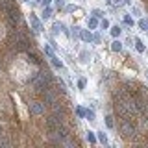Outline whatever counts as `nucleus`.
I'll list each match as a JSON object with an SVG mask.
<instances>
[{"instance_id":"16","label":"nucleus","mask_w":148,"mask_h":148,"mask_svg":"<svg viewBox=\"0 0 148 148\" xmlns=\"http://www.w3.org/2000/svg\"><path fill=\"white\" fill-rule=\"evenodd\" d=\"M50 17H52V9H50V8H46L45 11H43V18H50Z\"/></svg>"},{"instance_id":"1","label":"nucleus","mask_w":148,"mask_h":148,"mask_svg":"<svg viewBox=\"0 0 148 148\" xmlns=\"http://www.w3.org/2000/svg\"><path fill=\"white\" fill-rule=\"evenodd\" d=\"M119 132L122 133L126 139H133L135 137V133H137V130H135V126H133V120H126V119H122L119 122Z\"/></svg>"},{"instance_id":"21","label":"nucleus","mask_w":148,"mask_h":148,"mask_svg":"<svg viewBox=\"0 0 148 148\" xmlns=\"http://www.w3.org/2000/svg\"><path fill=\"white\" fill-rule=\"evenodd\" d=\"M56 6H58V8H65V0H56Z\"/></svg>"},{"instance_id":"19","label":"nucleus","mask_w":148,"mask_h":148,"mask_svg":"<svg viewBox=\"0 0 148 148\" xmlns=\"http://www.w3.org/2000/svg\"><path fill=\"white\" fill-rule=\"evenodd\" d=\"M100 26H102V30H108V28H109V21H106V18H104V21L100 22Z\"/></svg>"},{"instance_id":"6","label":"nucleus","mask_w":148,"mask_h":148,"mask_svg":"<svg viewBox=\"0 0 148 148\" xmlns=\"http://www.w3.org/2000/svg\"><path fill=\"white\" fill-rule=\"evenodd\" d=\"M56 87H58V91L61 92V95H65V92H67V87H65V83H63L61 80H56Z\"/></svg>"},{"instance_id":"22","label":"nucleus","mask_w":148,"mask_h":148,"mask_svg":"<svg viewBox=\"0 0 148 148\" xmlns=\"http://www.w3.org/2000/svg\"><path fill=\"white\" fill-rule=\"evenodd\" d=\"M78 87H80V89H83V87H85V80H83V78L78 82Z\"/></svg>"},{"instance_id":"8","label":"nucleus","mask_w":148,"mask_h":148,"mask_svg":"<svg viewBox=\"0 0 148 148\" xmlns=\"http://www.w3.org/2000/svg\"><path fill=\"white\" fill-rule=\"evenodd\" d=\"M96 133H98V141L102 143V145H108V135H106V132L100 130V132H96Z\"/></svg>"},{"instance_id":"4","label":"nucleus","mask_w":148,"mask_h":148,"mask_svg":"<svg viewBox=\"0 0 148 148\" xmlns=\"http://www.w3.org/2000/svg\"><path fill=\"white\" fill-rule=\"evenodd\" d=\"M80 37L85 41V43H91V41L95 39V37H92V34H91V32H87V30H80Z\"/></svg>"},{"instance_id":"15","label":"nucleus","mask_w":148,"mask_h":148,"mask_svg":"<svg viewBox=\"0 0 148 148\" xmlns=\"http://www.w3.org/2000/svg\"><path fill=\"white\" fill-rule=\"evenodd\" d=\"M139 26L143 28V32H148V18H143V21L139 22Z\"/></svg>"},{"instance_id":"3","label":"nucleus","mask_w":148,"mask_h":148,"mask_svg":"<svg viewBox=\"0 0 148 148\" xmlns=\"http://www.w3.org/2000/svg\"><path fill=\"white\" fill-rule=\"evenodd\" d=\"M30 21H32V26H34V30H35V32H41V30H43V26H41L39 18H37V17H34V13L30 15Z\"/></svg>"},{"instance_id":"2","label":"nucleus","mask_w":148,"mask_h":148,"mask_svg":"<svg viewBox=\"0 0 148 148\" xmlns=\"http://www.w3.org/2000/svg\"><path fill=\"white\" fill-rule=\"evenodd\" d=\"M30 106V111L34 115H45V104H41V102H32Z\"/></svg>"},{"instance_id":"13","label":"nucleus","mask_w":148,"mask_h":148,"mask_svg":"<svg viewBox=\"0 0 148 148\" xmlns=\"http://www.w3.org/2000/svg\"><path fill=\"white\" fill-rule=\"evenodd\" d=\"M106 126H108V128H113V126H115L113 117H111V115H108V117H106Z\"/></svg>"},{"instance_id":"20","label":"nucleus","mask_w":148,"mask_h":148,"mask_svg":"<svg viewBox=\"0 0 148 148\" xmlns=\"http://www.w3.org/2000/svg\"><path fill=\"white\" fill-rule=\"evenodd\" d=\"M124 22H126L128 26H133V18H132V17H128V15L124 17Z\"/></svg>"},{"instance_id":"7","label":"nucleus","mask_w":148,"mask_h":148,"mask_svg":"<svg viewBox=\"0 0 148 148\" xmlns=\"http://www.w3.org/2000/svg\"><path fill=\"white\" fill-rule=\"evenodd\" d=\"M111 50H113V52H120V50H122V43H120V41H113V43H111Z\"/></svg>"},{"instance_id":"10","label":"nucleus","mask_w":148,"mask_h":148,"mask_svg":"<svg viewBox=\"0 0 148 148\" xmlns=\"http://www.w3.org/2000/svg\"><path fill=\"white\" fill-rule=\"evenodd\" d=\"M135 48H137V52H145V45H143L141 39H135Z\"/></svg>"},{"instance_id":"24","label":"nucleus","mask_w":148,"mask_h":148,"mask_svg":"<svg viewBox=\"0 0 148 148\" xmlns=\"http://www.w3.org/2000/svg\"><path fill=\"white\" fill-rule=\"evenodd\" d=\"M111 2H115V4H120V2H122V0H111Z\"/></svg>"},{"instance_id":"18","label":"nucleus","mask_w":148,"mask_h":148,"mask_svg":"<svg viewBox=\"0 0 148 148\" xmlns=\"http://www.w3.org/2000/svg\"><path fill=\"white\" fill-rule=\"evenodd\" d=\"M92 15H95L96 18H100V17H104V11H100V9H92Z\"/></svg>"},{"instance_id":"17","label":"nucleus","mask_w":148,"mask_h":148,"mask_svg":"<svg viewBox=\"0 0 148 148\" xmlns=\"http://www.w3.org/2000/svg\"><path fill=\"white\" fill-rule=\"evenodd\" d=\"M76 115L80 119H83V117H85V109H83V108H76Z\"/></svg>"},{"instance_id":"12","label":"nucleus","mask_w":148,"mask_h":148,"mask_svg":"<svg viewBox=\"0 0 148 148\" xmlns=\"http://www.w3.org/2000/svg\"><path fill=\"white\" fill-rule=\"evenodd\" d=\"M87 141H89L91 145H95V143H96V137H95V133H92V132H87Z\"/></svg>"},{"instance_id":"5","label":"nucleus","mask_w":148,"mask_h":148,"mask_svg":"<svg viewBox=\"0 0 148 148\" xmlns=\"http://www.w3.org/2000/svg\"><path fill=\"white\" fill-rule=\"evenodd\" d=\"M50 63H52L56 69H63V61H61V59H59V58H56L54 54L50 56Z\"/></svg>"},{"instance_id":"9","label":"nucleus","mask_w":148,"mask_h":148,"mask_svg":"<svg viewBox=\"0 0 148 148\" xmlns=\"http://www.w3.org/2000/svg\"><path fill=\"white\" fill-rule=\"evenodd\" d=\"M120 34H122V28L120 26H111V35L113 37H119Z\"/></svg>"},{"instance_id":"25","label":"nucleus","mask_w":148,"mask_h":148,"mask_svg":"<svg viewBox=\"0 0 148 148\" xmlns=\"http://www.w3.org/2000/svg\"><path fill=\"white\" fill-rule=\"evenodd\" d=\"M22 2H28V0H22Z\"/></svg>"},{"instance_id":"23","label":"nucleus","mask_w":148,"mask_h":148,"mask_svg":"<svg viewBox=\"0 0 148 148\" xmlns=\"http://www.w3.org/2000/svg\"><path fill=\"white\" fill-rule=\"evenodd\" d=\"M50 2H52V0H41V4H43V6H48Z\"/></svg>"},{"instance_id":"14","label":"nucleus","mask_w":148,"mask_h":148,"mask_svg":"<svg viewBox=\"0 0 148 148\" xmlns=\"http://www.w3.org/2000/svg\"><path fill=\"white\" fill-rule=\"evenodd\" d=\"M87 24H89V28H96V26H98V21H96V17L89 18V21H87Z\"/></svg>"},{"instance_id":"11","label":"nucleus","mask_w":148,"mask_h":148,"mask_svg":"<svg viewBox=\"0 0 148 148\" xmlns=\"http://www.w3.org/2000/svg\"><path fill=\"white\" fill-rule=\"evenodd\" d=\"M85 119L89 120V122H92V120H95V111H91V109H87L85 111Z\"/></svg>"}]
</instances>
